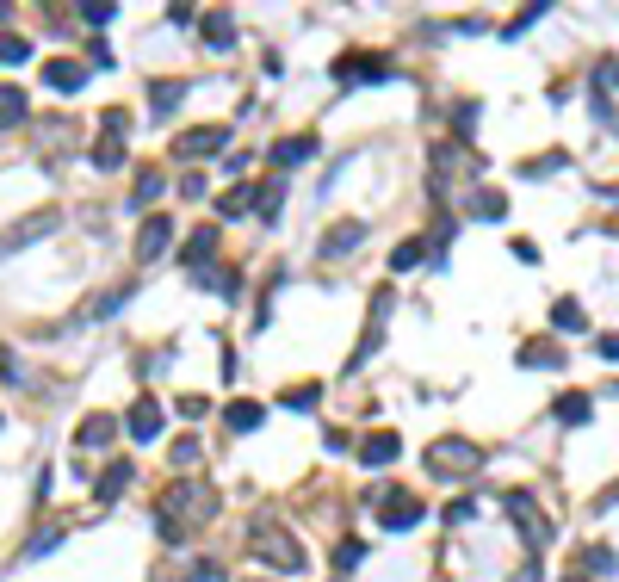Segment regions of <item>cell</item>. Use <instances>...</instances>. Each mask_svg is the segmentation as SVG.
<instances>
[{
    "instance_id": "1",
    "label": "cell",
    "mask_w": 619,
    "mask_h": 582,
    "mask_svg": "<svg viewBox=\"0 0 619 582\" xmlns=\"http://www.w3.org/2000/svg\"><path fill=\"white\" fill-rule=\"evenodd\" d=\"M427 471H434L440 483H465L471 471H483V446L465 440V434H447V440L427 446Z\"/></svg>"
},
{
    "instance_id": "2",
    "label": "cell",
    "mask_w": 619,
    "mask_h": 582,
    "mask_svg": "<svg viewBox=\"0 0 619 582\" xmlns=\"http://www.w3.org/2000/svg\"><path fill=\"white\" fill-rule=\"evenodd\" d=\"M248 546H254V557H267V564L285 570V577H291V570H304V546H298L291 533H279L273 520H254V527H248Z\"/></svg>"
},
{
    "instance_id": "3",
    "label": "cell",
    "mask_w": 619,
    "mask_h": 582,
    "mask_svg": "<svg viewBox=\"0 0 619 582\" xmlns=\"http://www.w3.org/2000/svg\"><path fill=\"white\" fill-rule=\"evenodd\" d=\"M502 508L515 514V533L520 539H526V546L539 551V546H551V520L539 508H533V496H526V489H508V496H502Z\"/></svg>"
},
{
    "instance_id": "4",
    "label": "cell",
    "mask_w": 619,
    "mask_h": 582,
    "mask_svg": "<svg viewBox=\"0 0 619 582\" xmlns=\"http://www.w3.org/2000/svg\"><path fill=\"white\" fill-rule=\"evenodd\" d=\"M56 223H63L56 211H37V217H19V223H13V230L0 236V254H19V248H32V242H44L50 230H56Z\"/></svg>"
},
{
    "instance_id": "5",
    "label": "cell",
    "mask_w": 619,
    "mask_h": 582,
    "mask_svg": "<svg viewBox=\"0 0 619 582\" xmlns=\"http://www.w3.org/2000/svg\"><path fill=\"white\" fill-rule=\"evenodd\" d=\"M335 81H397L390 74V56H372V50H353L335 63Z\"/></svg>"
},
{
    "instance_id": "6",
    "label": "cell",
    "mask_w": 619,
    "mask_h": 582,
    "mask_svg": "<svg viewBox=\"0 0 619 582\" xmlns=\"http://www.w3.org/2000/svg\"><path fill=\"white\" fill-rule=\"evenodd\" d=\"M378 514H384V527H390V533H409L415 520H421V496H409V489H384Z\"/></svg>"
},
{
    "instance_id": "7",
    "label": "cell",
    "mask_w": 619,
    "mask_h": 582,
    "mask_svg": "<svg viewBox=\"0 0 619 582\" xmlns=\"http://www.w3.org/2000/svg\"><path fill=\"white\" fill-rule=\"evenodd\" d=\"M223 143H230V124H205V131L173 137V155H180V162H199V155H217Z\"/></svg>"
},
{
    "instance_id": "8",
    "label": "cell",
    "mask_w": 619,
    "mask_h": 582,
    "mask_svg": "<svg viewBox=\"0 0 619 582\" xmlns=\"http://www.w3.org/2000/svg\"><path fill=\"white\" fill-rule=\"evenodd\" d=\"M124 434H131L137 446L162 440V403H155V397H137V403H131V415H124Z\"/></svg>"
},
{
    "instance_id": "9",
    "label": "cell",
    "mask_w": 619,
    "mask_h": 582,
    "mask_svg": "<svg viewBox=\"0 0 619 582\" xmlns=\"http://www.w3.org/2000/svg\"><path fill=\"white\" fill-rule=\"evenodd\" d=\"M211 254H217V223H199L180 248V261H186V273H199V267H211Z\"/></svg>"
},
{
    "instance_id": "10",
    "label": "cell",
    "mask_w": 619,
    "mask_h": 582,
    "mask_svg": "<svg viewBox=\"0 0 619 582\" xmlns=\"http://www.w3.org/2000/svg\"><path fill=\"white\" fill-rule=\"evenodd\" d=\"M397 452H403V440H397L390 428H378V434H366V440H359V465H366V471H378V465H390Z\"/></svg>"
},
{
    "instance_id": "11",
    "label": "cell",
    "mask_w": 619,
    "mask_h": 582,
    "mask_svg": "<svg viewBox=\"0 0 619 582\" xmlns=\"http://www.w3.org/2000/svg\"><path fill=\"white\" fill-rule=\"evenodd\" d=\"M168 242H173V223H168V217H149V223L137 230V267H149Z\"/></svg>"
},
{
    "instance_id": "12",
    "label": "cell",
    "mask_w": 619,
    "mask_h": 582,
    "mask_svg": "<svg viewBox=\"0 0 619 582\" xmlns=\"http://www.w3.org/2000/svg\"><path fill=\"white\" fill-rule=\"evenodd\" d=\"M131 478H137V465H124V459H112V465L100 471V483H93V496H100V502H118V496L131 489Z\"/></svg>"
},
{
    "instance_id": "13",
    "label": "cell",
    "mask_w": 619,
    "mask_h": 582,
    "mask_svg": "<svg viewBox=\"0 0 619 582\" xmlns=\"http://www.w3.org/2000/svg\"><path fill=\"white\" fill-rule=\"evenodd\" d=\"M44 81H50L56 94H81V87H87V69L69 63V56H56V63H44Z\"/></svg>"
},
{
    "instance_id": "14",
    "label": "cell",
    "mask_w": 619,
    "mask_h": 582,
    "mask_svg": "<svg viewBox=\"0 0 619 582\" xmlns=\"http://www.w3.org/2000/svg\"><path fill=\"white\" fill-rule=\"evenodd\" d=\"M32 118V100H25V87H13V81H0V131H13V124H25Z\"/></svg>"
},
{
    "instance_id": "15",
    "label": "cell",
    "mask_w": 619,
    "mask_h": 582,
    "mask_svg": "<svg viewBox=\"0 0 619 582\" xmlns=\"http://www.w3.org/2000/svg\"><path fill=\"white\" fill-rule=\"evenodd\" d=\"M112 434H118L112 415H87V421L74 428V446H81V452H100V446H112Z\"/></svg>"
},
{
    "instance_id": "16",
    "label": "cell",
    "mask_w": 619,
    "mask_h": 582,
    "mask_svg": "<svg viewBox=\"0 0 619 582\" xmlns=\"http://www.w3.org/2000/svg\"><path fill=\"white\" fill-rule=\"evenodd\" d=\"M551 329H557V335H583V329H588V310L576 304V298H557V304H551Z\"/></svg>"
},
{
    "instance_id": "17",
    "label": "cell",
    "mask_w": 619,
    "mask_h": 582,
    "mask_svg": "<svg viewBox=\"0 0 619 582\" xmlns=\"http://www.w3.org/2000/svg\"><path fill=\"white\" fill-rule=\"evenodd\" d=\"M310 155H316V137H310V131H304V137H279L273 143V162H279V168H298V162H310Z\"/></svg>"
},
{
    "instance_id": "18",
    "label": "cell",
    "mask_w": 619,
    "mask_h": 582,
    "mask_svg": "<svg viewBox=\"0 0 619 582\" xmlns=\"http://www.w3.org/2000/svg\"><path fill=\"white\" fill-rule=\"evenodd\" d=\"M192 279H199L205 291H217V298H230V304L241 298V273H223V267H199Z\"/></svg>"
},
{
    "instance_id": "19",
    "label": "cell",
    "mask_w": 619,
    "mask_h": 582,
    "mask_svg": "<svg viewBox=\"0 0 619 582\" xmlns=\"http://www.w3.org/2000/svg\"><path fill=\"white\" fill-rule=\"evenodd\" d=\"M551 415H557L564 428H583L588 415H594V403H588L583 390H564V397H557V409H551Z\"/></svg>"
},
{
    "instance_id": "20",
    "label": "cell",
    "mask_w": 619,
    "mask_h": 582,
    "mask_svg": "<svg viewBox=\"0 0 619 582\" xmlns=\"http://www.w3.org/2000/svg\"><path fill=\"white\" fill-rule=\"evenodd\" d=\"M359 242H366V223H341V230H329V236H322V254L335 261V254H353Z\"/></svg>"
},
{
    "instance_id": "21",
    "label": "cell",
    "mask_w": 619,
    "mask_h": 582,
    "mask_svg": "<svg viewBox=\"0 0 619 582\" xmlns=\"http://www.w3.org/2000/svg\"><path fill=\"white\" fill-rule=\"evenodd\" d=\"M260 421H267L260 403H230V409H223V428H230V434H254Z\"/></svg>"
},
{
    "instance_id": "22",
    "label": "cell",
    "mask_w": 619,
    "mask_h": 582,
    "mask_svg": "<svg viewBox=\"0 0 619 582\" xmlns=\"http://www.w3.org/2000/svg\"><path fill=\"white\" fill-rule=\"evenodd\" d=\"M180 100H186V81H155V87H149V112H155V118H168Z\"/></svg>"
},
{
    "instance_id": "23",
    "label": "cell",
    "mask_w": 619,
    "mask_h": 582,
    "mask_svg": "<svg viewBox=\"0 0 619 582\" xmlns=\"http://www.w3.org/2000/svg\"><path fill=\"white\" fill-rule=\"evenodd\" d=\"M279 205H285V173H273V180L260 186V199H254V217H260V223H273Z\"/></svg>"
},
{
    "instance_id": "24",
    "label": "cell",
    "mask_w": 619,
    "mask_h": 582,
    "mask_svg": "<svg viewBox=\"0 0 619 582\" xmlns=\"http://www.w3.org/2000/svg\"><path fill=\"white\" fill-rule=\"evenodd\" d=\"M205 44L211 50H236V19H230V13H211L205 19Z\"/></svg>"
},
{
    "instance_id": "25",
    "label": "cell",
    "mask_w": 619,
    "mask_h": 582,
    "mask_svg": "<svg viewBox=\"0 0 619 582\" xmlns=\"http://www.w3.org/2000/svg\"><path fill=\"white\" fill-rule=\"evenodd\" d=\"M162 192H168V180H162V173H137V186H131V211H149Z\"/></svg>"
},
{
    "instance_id": "26",
    "label": "cell",
    "mask_w": 619,
    "mask_h": 582,
    "mask_svg": "<svg viewBox=\"0 0 619 582\" xmlns=\"http://www.w3.org/2000/svg\"><path fill=\"white\" fill-rule=\"evenodd\" d=\"M131 304V285H118V291H105V298H93V304L81 310V322H100V316H112V310Z\"/></svg>"
},
{
    "instance_id": "27",
    "label": "cell",
    "mask_w": 619,
    "mask_h": 582,
    "mask_svg": "<svg viewBox=\"0 0 619 582\" xmlns=\"http://www.w3.org/2000/svg\"><path fill=\"white\" fill-rule=\"evenodd\" d=\"M583 564H588V577H614V570H619V557H614L607 546H588ZM583 564H576V570H583Z\"/></svg>"
},
{
    "instance_id": "28",
    "label": "cell",
    "mask_w": 619,
    "mask_h": 582,
    "mask_svg": "<svg viewBox=\"0 0 619 582\" xmlns=\"http://www.w3.org/2000/svg\"><path fill=\"white\" fill-rule=\"evenodd\" d=\"M520 366H564V353H557L551 341H526L520 347Z\"/></svg>"
},
{
    "instance_id": "29",
    "label": "cell",
    "mask_w": 619,
    "mask_h": 582,
    "mask_svg": "<svg viewBox=\"0 0 619 582\" xmlns=\"http://www.w3.org/2000/svg\"><path fill=\"white\" fill-rule=\"evenodd\" d=\"M248 205H254V192H248V186H241V180H236V186H230V192L217 199V217H241V211H248Z\"/></svg>"
},
{
    "instance_id": "30",
    "label": "cell",
    "mask_w": 619,
    "mask_h": 582,
    "mask_svg": "<svg viewBox=\"0 0 619 582\" xmlns=\"http://www.w3.org/2000/svg\"><path fill=\"white\" fill-rule=\"evenodd\" d=\"M421 254H427V242H397L390 267H397V273H409V267H421Z\"/></svg>"
},
{
    "instance_id": "31",
    "label": "cell",
    "mask_w": 619,
    "mask_h": 582,
    "mask_svg": "<svg viewBox=\"0 0 619 582\" xmlns=\"http://www.w3.org/2000/svg\"><path fill=\"white\" fill-rule=\"evenodd\" d=\"M322 403V384H298V390H285V409H316Z\"/></svg>"
},
{
    "instance_id": "32",
    "label": "cell",
    "mask_w": 619,
    "mask_h": 582,
    "mask_svg": "<svg viewBox=\"0 0 619 582\" xmlns=\"http://www.w3.org/2000/svg\"><path fill=\"white\" fill-rule=\"evenodd\" d=\"M471 211H477V217H502V211H508V199H502V192H483V186H477Z\"/></svg>"
},
{
    "instance_id": "33",
    "label": "cell",
    "mask_w": 619,
    "mask_h": 582,
    "mask_svg": "<svg viewBox=\"0 0 619 582\" xmlns=\"http://www.w3.org/2000/svg\"><path fill=\"white\" fill-rule=\"evenodd\" d=\"M25 56H32V44H25V37H0V63H6V69H13V63H25Z\"/></svg>"
},
{
    "instance_id": "34",
    "label": "cell",
    "mask_w": 619,
    "mask_h": 582,
    "mask_svg": "<svg viewBox=\"0 0 619 582\" xmlns=\"http://www.w3.org/2000/svg\"><path fill=\"white\" fill-rule=\"evenodd\" d=\"M564 162H570V155H564V149H551V155H539V162H526V173H533V180H545V173H557Z\"/></svg>"
},
{
    "instance_id": "35",
    "label": "cell",
    "mask_w": 619,
    "mask_h": 582,
    "mask_svg": "<svg viewBox=\"0 0 619 582\" xmlns=\"http://www.w3.org/2000/svg\"><path fill=\"white\" fill-rule=\"evenodd\" d=\"M359 557H366V546H359V539H341V546H335V570H353Z\"/></svg>"
},
{
    "instance_id": "36",
    "label": "cell",
    "mask_w": 619,
    "mask_h": 582,
    "mask_svg": "<svg viewBox=\"0 0 619 582\" xmlns=\"http://www.w3.org/2000/svg\"><path fill=\"white\" fill-rule=\"evenodd\" d=\"M81 25H87V32H105V25H112V6H81Z\"/></svg>"
},
{
    "instance_id": "37",
    "label": "cell",
    "mask_w": 619,
    "mask_h": 582,
    "mask_svg": "<svg viewBox=\"0 0 619 582\" xmlns=\"http://www.w3.org/2000/svg\"><path fill=\"white\" fill-rule=\"evenodd\" d=\"M63 546V527H50V533H37L32 546H25V557H44V551H56Z\"/></svg>"
},
{
    "instance_id": "38",
    "label": "cell",
    "mask_w": 619,
    "mask_h": 582,
    "mask_svg": "<svg viewBox=\"0 0 619 582\" xmlns=\"http://www.w3.org/2000/svg\"><path fill=\"white\" fill-rule=\"evenodd\" d=\"M471 124H477V105L465 100V105H458V112H452V131H458V143L471 137Z\"/></svg>"
},
{
    "instance_id": "39",
    "label": "cell",
    "mask_w": 619,
    "mask_h": 582,
    "mask_svg": "<svg viewBox=\"0 0 619 582\" xmlns=\"http://www.w3.org/2000/svg\"><path fill=\"white\" fill-rule=\"evenodd\" d=\"M173 465H180V471H186V465H199V440H192V434H186V440H173Z\"/></svg>"
},
{
    "instance_id": "40",
    "label": "cell",
    "mask_w": 619,
    "mask_h": 582,
    "mask_svg": "<svg viewBox=\"0 0 619 582\" xmlns=\"http://www.w3.org/2000/svg\"><path fill=\"white\" fill-rule=\"evenodd\" d=\"M0 378H6V384H25V372H19V353H0Z\"/></svg>"
},
{
    "instance_id": "41",
    "label": "cell",
    "mask_w": 619,
    "mask_h": 582,
    "mask_svg": "<svg viewBox=\"0 0 619 582\" xmlns=\"http://www.w3.org/2000/svg\"><path fill=\"white\" fill-rule=\"evenodd\" d=\"M180 199H205V173H186L180 180Z\"/></svg>"
},
{
    "instance_id": "42",
    "label": "cell",
    "mask_w": 619,
    "mask_h": 582,
    "mask_svg": "<svg viewBox=\"0 0 619 582\" xmlns=\"http://www.w3.org/2000/svg\"><path fill=\"white\" fill-rule=\"evenodd\" d=\"M515 261H526V267H539V242H526V236H520V242H515Z\"/></svg>"
},
{
    "instance_id": "43",
    "label": "cell",
    "mask_w": 619,
    "mask_h": 582,
    "mask_svg": "<svg viewBox=\"0 0 619 582\" xmlns=\"http://www.w3.org/2000/svg\"><path fill=\"white\" fill-rule=\"evenodd\" d=\"M471 514H477V502H452V508H447V520H452V527H465Z\"/></svg>"
},
{
    "instance_id": "44",
    "label": "cell",
    "mask_w": 619,
    "mask_h": 582,
    "mask_svg": "<svg viewBox=\"0 0 619 582\" xmlns=\"http://www.w3.org/2000/svg\"><path fill=\"white\" fill-rule=\"evenodd\" d=\"M192 582H230V577H223V564H199V577H192Z\"/></svg>"
},
{
    "instance_id": "45",
    "label": "cell",
    "mask_w": 619,
    "mask_h": 582,
    "mask_svg": "<svg viewBox=\"0 0 619 582\" xmlns=\"http://www.w3.org/2000/svg\"><path fill=\"white\" fill-rule=\"evenodd\" d=\"M601 353H607V360H619V335H601Z\"/></svg>"
},
{
    "instance_id": "46",
    "label": "cell",
    "mask_w": 619,
    "mask_h": 582,
    "mask_svg": "<svg viewBox=\"0 0 619 582\" xmlns=\"http://www.w3.org/2000/svg\"><path fill=\"white\" fill-rule=\"evenodd\" d=\"M601 81H607V87H619V63H601Z\"/></svg>"
},
{
    "instance_id": "47",
    "label": "cell",
    "mask_w": 619,
    "mask_h": 582,
    "mask_svg": "<svg viewBox=\"0 0 619 582\" xmlns=\"http://www.w3.org/2000/svg\"><path fill=\"white\" fill-rule=\"evenodd\" d=\"M515 582H539V557H533V564H526V570H520Z\"/></svg>"
},
{
    "instance_id": "48",
    "label": "cell",
    "mask_w": 619,
    "mask_h": 582,
    "mask_svg": "<svg viewBox=\"0 0 619 582\" xmlns=\"http://www.w3.org/2000/svg\"><path fill=\"white\" fill-rule=\"evenodd\" d=\"M564 582H588V577H583V570H570V577H564Z\"/></svg>"
}]
</instances>
